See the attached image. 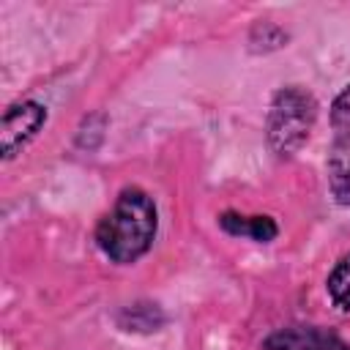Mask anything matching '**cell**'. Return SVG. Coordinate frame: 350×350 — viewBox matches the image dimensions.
Here are the masks:
<instances>
[{
	"mask_svg": "<svg viewBox=\"0 0 350 350\" xmlns=\"http://www.w3.org/2000/svg\"><path fill=\"white\" fill-rule=\"evenodd\" d=\"M328 186L339 205H350V134H336L328 150Z\"/></svg>",
	"mask_w": 350,
	"mask_h": 350,
	"instance_id": "5",
	"label": "cell"
},
{
	"mask_svg": "<svg viewBox=\"0 0 350 350\" xmlns=\"http://www.w3.org/2000/svg\"><path fill=\"white\" fill-rule=\"evenodd\" d=\"M328 295L339 309L350 312V252L328 273Z\"/></svg>",
	"mask_w": 350,
	"mask_h": 350,
	"instance_id": "7",
	"label": "cell"
},
{
	"mask_svg": "<svg viewBox=\"0 0 350 350\" xmlns=\"http://www.w3.org/2000/svg\"><path fill=\"white\" fill-rule=\"evenodd\" d=\"M331 123L339 134H350V85L331 104Z\"/></svg>",
	"mask_w": 350,
	"mask_h": 350,
	"instance_id": "8",
	"label": "cell"
},
{
	"mask_svg": "<svg viewBox=\"0 0 350 350\" xmlns=\"http://www.w3.org/2000/svg\"><path fill=\"white\" fill-rule=\"evenodd\" d=\"M219 224L224 232L230 235H241V238H252L257 243H268L276 238L279 227L271 216H241L235 211H227L219 216Z\"/></svg>",
	"mask_w": 350,
	"mask_h": 350,
	"instance_id": "6",
	"label": "cell"
},
{
	"mask_svg": "<svg viewBox=\"0 0 350 350\" xmlns=\"http://www.w3.org/2000/svg\"><path fill=\"white\" fill-rule=\"evenodd\" d=\"M262 350H350V345L317 325H287L273 331L262 342Z\"/></svg>",
	"mask_w": 350,
	"mask_h": 350,
	"instance_id": "4",
	"label": "cell"
},
{
	"mask_svg": "<svg viewBox=\"0 0 350 350\" xmlns=\"http://www.w3.org/2000/svg\"><path fill=\"white\" fill-rule=\"evenodd\" d=\"M156 205L142 189H123L115 205L101 216L96 227V243L112 262L139 260L156 235Z\"/></svg>",
	"mask_w": 350,
	"mask_h": 350,
	"instance_id": "1",
	"label": "cell"
},
{
	"mask_svg": "<svg viewBox=\"0 0 350 350\" xmlns=\"http://www.w3.org/2000/svg\"><path fill=\"white\" fill-rule=\"evenodd\" d=\"M46 120V109L38 101H19L14 107L5 109L3 123H0V150L3 159L16 156V150H22L36 131L44 126Z\"/></svg>",
	"mask_w": 350,
	"mask_h": 350,
	"instance_id": "3",
	"label": "cell"
},
{
	"mask_svg": "<svg viewBox=\"0 0 350 350\" xmlns=\"http://www.w3.org/2000/svg\"><path fill=\"white\" fill-rule=\"evenodd\" d=\"M317 120V101L309 90L298 85L282 88L268 109V145L279 156H293L312 134Z\"/></svg>",
	"mask_w": 350,
	"mask_h": 350,
	"instance_id": "2",
	"label": "cell"
}]
</instances>
